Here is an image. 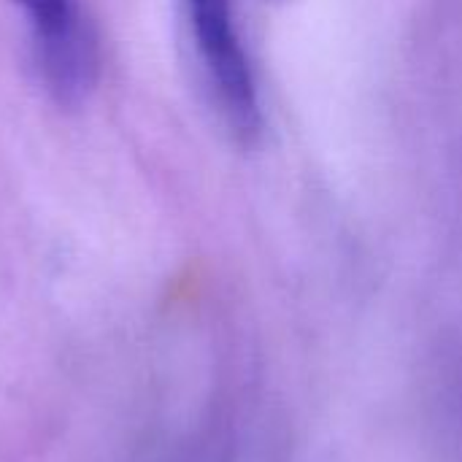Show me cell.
<instances>
[{
  "instance_id": "6da1fadb",
  "label": "cell",
  "mask_w": 462,
  "mask_h": 462,
  "mask_svg": "<svg viewBox=\"0 0 462 462\" xmlns=\"http://www.w3.org/2000/svg\"><path fill=\"white\" fill-rule=\"evenodd\" d=\"M208 100L238 143H252L263 127L260 92L230 0H179Z\"/></svg>"
},
{
  "instance_id": "7a4b0ae2",
  "label": "cell",
  "mask_w": 462,
  "mask_h": 462,
  "mask_svg": "<svg viewBox=\"0 0 462 462\" xmlns=\"http://www.w3.org/2000/svg\"><path fill=\"white\" fill-rule=\"evenodd\" d=\"M14 3L24 11L35 46L65 38L87 27L76 0H14Z\"/></svg>"
},
{
  "instance_id": "3957f363",
  "label": "cell",
  "mask_w": 462,
  "mask_h": 462,
  "mask_svg": "<svg viewBox=\"0 0 462 462\" xmlns=\"http://www.w3.org/2000/svg\"><path fill=\"white\" fill-rule=\"evenodd\" d=\"M268 3H279V5H284V3H292V0H268Z\"/></svg>"
}]
</instances>
